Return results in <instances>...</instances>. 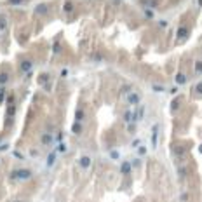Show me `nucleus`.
<instances>
[{"instance_id": "1", "label": "nucleus", "mask_w": 202, "mask_h": 202, "mask_svg": "<svg viewBox=\"0 0 202 202\" xmlns=\"http://www.w3.org/2000/svg\"><path fill=\"white\" fill-rule=\"evenodd\" d=\"M31 61H28V59H24V61H21V64H19V68H21V71L23 73H28L30 70H31Z\"/></svg>"}, {"instance_id": "2", "label": "nucleus", "mask_w": 202, "mask_h": 202, "mask_svg": "<svg viewBox=\"0 0 202 202\" xmlns=\"http://www.w3.org/2000/svg\"><path fill=\"white\" fill-rule=\"evenodd\" d=\"M47 11L49 9H47L45 4H38V5L35 7V14H47Z\"/></svg>"}, {"instance_id": "3", "label": "nucleus", "mask_w": 202, "mask_h": 202, "mask_svg": "<svg viewBox=\"0 0 202 202\" xmlns=\"http://www.w3.org/2000/svg\"><path fill=\"white\" fill-rule=\"evenodd\" d=\"M127 101H129V103H133V105H136L139 101V96L136 93H131L129 96H127Z\"/></svg>"}, {"instance_id": "4", "label": "nucleus", "mask_w": 202, "mask_h": 202, "mask_svg": "<svg viewBox=\"0 0 202 202\" xmlns=\"http://www.w3.org/2000/svg\"><path fill=\"white\" fill-rule=\"evenodd\" d=\"M80 164H82V167H89V164H91V159H89V157H82Z\"/></svg>"}, {"instance_id": "5", "label": "nucleus", "mask_w": 202, "mask_h": 202, "mask_svg": "<svg viewBox=\"0 0 202 202\" xmlns=\"http://www.w3.org/2000/svg\"><path fill=\"white\" fill-rule=\"evenodd\" d=\"M188 35V30L186 28H179V31H178V38H183V37H186Z\"/></svg>"}, {"instance_id": "6", "label": "nucleus", "mask_w": 202, "mask_h": 202, "mask_svg": "<svg viewBox=\"0 0 202 202\" xmlns=\"http://www.w3.org/2000/svg\"><path fill=\"white\" fill-rule=\"evenodd\" d=\"M176 82H178V84H183V82H186V77L183 75V73H178V75H176Z\"/></svg>"}, {"instance_id": "7", "label": "nucleus", "mask_w": 202, "mask_h": 202, "mask_svg": "<svg viewBox=\"0 0 202 202\" xmlns=\"http://www.w3.org/2000/svg\"><path fill=\"white\" fill-rule=\"evenodd\" d=\"M7 80H9V77H7V73H0V84L4 86V84H5Z\"/></svg>"}, {"instance_id": "8", "label": "nucleus", "mask_w": 202, "mask_h": 202, "mask_svg": "<svg viewBox=\"0 0 202 202\" xmlns=\"http://www.w3.org/2000/svg\"><path fill=\"white\" fill-rule=\"evenodd\" d=\"M5 26H7V19H5V16H2V17H0V28L4 30Z\"/></svg>"}, {"instance_id": "9", "label": "nucleus", "mask_w": 202, "mask_h": 202, "mask_svg": "<svg viewBox=\"0 0 202 202\" xmlns=\"http://www.w3.org/2000/svg\"><path fill=\"white\" fill-rule=\"evenodd\" d=\"M195 71H197V73H200V71H202V63H200V61H197V63H195Z\"/></svg>"}, {"instance_id": "10", "label": "nucleus", "mask_w": 202, "mask_h": 202, "mask_svg": "<svg viewBox=\"0 0 202 202\" xmlns=\"http://www.w3.org/2000/svg\"><path fill=\"white\" fill-rule=\"evenodd\" d=\"M63 9H64L66 12H70V11H71V4H70V2H66V4L63 5Z\"/></svg>"}, {"instance_id": "11", "label": "nucleus", "mask_w": 202, "mask_h": 202, "mask_svg": "<svg viewBox=\"0 0 202 202\" xmlns=\"http://www.w3.org/2000/svg\"><path fill=\"white\" fill-rule=\"evenodd\" d=\"M19 176H21V178H26V176H30V173H28V171H21Z\"/></svg>"}, {"instance_id": "12", "label": "nucleus", "mask_w": 202, "mask_h": 202, "mask_svg": "<svg viewBox=\"0 0 202 202\" xmlns=\"http://www.w3.org/2000/svg\"><path fill=\"white\" fill-rule=\"evenodd\" d=\"M73 133H80V126H79V124L73 126Z\"/></svg>"}, {"instance_id": "13", "label": "nucleus", "mask_w": 202, "mask_h": 202, "mask_svg": "<svg viewBox=\"0 0 202 202\" xmlns=\"http://www.w3.org/2000/svg\"><path fill=\"white\" fill-rule=\"evenodd\" d=\"M145 14H146V17H153V12L152 11H145Z\"/></svg>"}, {"instance_id": "14", "label": "nucleus", "mask_w": 202, "mask_h": 202, "mask_svg": "<svg viewBox=\"0 0 202 202\" xmlns=\"http://www.w3.org/2000/svg\"><path fill=\"white\" fill-rule=\"evenodd\" d=\"M122 171H124V173H126V171H129V164H124V166H122Z\"/></svg>"}, {"instance_id": "15", "label": "nucleus", "mask_w": 202, "mask_h": 202, "mask_svg": "<svg viewBox=\"0 0 202 202\" xmlns=\"http://www.w3.org/2000/svg\"><path fill=\"white\" fill-rule=\"evenodd\" d=\"M9 4H12V5L14 4H21V0H9Z\"/></svg>"}]
</instances>
